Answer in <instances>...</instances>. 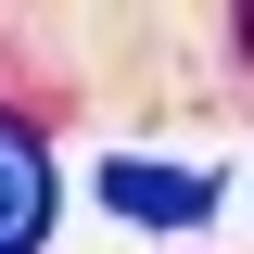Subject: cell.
<instances>
[{
  "instance_id": "6da1fadb",
  "label": "cell",
  "mask_w": 254,
  "mask_h": 254,
  "mask_svg": "<svg viewBox=\"0 0 254 254\" xmlns=\"http://www.w3.org/2000/svg\"><path fill=\"white\" fill-rule=\"evenodd\" d=\"M51 242V153H38V127L0 115V254H38Z\"/></svg>"
},
{
  "instance_id": "7a4b0ae2",
  "label": "cell",
  "mask_w": 254,
  "mask_h": 254,
  "mask_svg": "<svg viewBox=\"0 0 254 254\" xmlns=\"http://www.w3.org/2000/svg\"><path fill=\"white\" fill-rule=\"evenodd\" d=\"M102 190H115L127 216H153V229H190L203 203H216V190H203V178H178V165H102Z\"/></svg>"
}]
</instances>
